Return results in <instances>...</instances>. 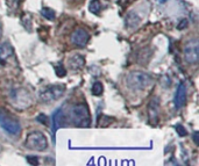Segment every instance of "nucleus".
<instances>
[{
    "label": "nucleus",
    "instance_id": "f257e3e1",
    "mask_svg": "<svg viewBox=\"0 0 199 166\" xmlns=\"http://www.w3.org/2000/svg\"><path fill=\"white\" fill-rule=\"evenodd\" d=\"M126 84L132 91H143L153 84V77L142 71H132L126 78Z\"/></svg>",
    "mask_w": 199,
    "mask_h": 166
},
{
    "label": "nucleus",
    "instance_id": "f03ea898",
    "mask_svg": "<svg viewBox=\"0 0 199 166\" xmlns=\"http://www.w3.org/2000/svg\"><path fill=\"white\" fill-rule=\"evenodd\" d=\"M69 117H70V121L77 127H89L91 123L90 111L87 106L84 103L74 106L70 111Z\"/></svg>",
    "mask_w": 199,
    "mask_h": 166
},
{
    "label": "nucleus",
    "instance_id": "7ed1b4c3",
    "mask_svg": "<svg viewBox=\"0 0 199 166\" xmlns=\"http://www.w3.org/2000/svg\"><path fill=\"white\" fill-rule=\"evenodd\" d=\"M0 127L12 136H19L21 132L19 120L12 116V114L6 109H0Z\"/></svg>",
    "mask_w": 199,
    "mask_h": 166
},
{
    "label": "nucleus",
    "instance_id": "20e7f679",
    "mask_svg": "<svg viewBox=\"0 0 199 166\" xmlns=\"http://www.w3.org/2000/svg\"><path fill=\"white\" fill-rule=\"evenodd\" d=\"M25 145L33 151H43L48 147V139L41 131H32L27 135Z\"/></svg>",
    "mask_w": 199,
    "mask_h": 166
},
{
    "label": "nucleus",
    "instance_id": "39448f33",
    "mask_svg": "<svg viewBox=\"0 0 199 166\" xmlns=\"http://www.w3.org/2000/svg\"><path fill=\"white\" fill-rule=\"evenodd\" d=\"M65 92V87L62 85H53L48 86L40 93V100L44 103H50L58 100Z\"/></svg>",
    "mask_w": 199,
    "mask_h": 166
},
{
    "label": "nucleus",
    "instance_id": "423d86ee",
    "mask_svg": "<svg viewBox=\"0 0 199 166\" xmlns=\"http://www.w3.org/2000/svg\"><path fill=\"white\" fill-rule=\"evenodd\" d=\"M184 58L189 64H197L199 60L198 40H190L184 47Z\"/></svg>",
    "mask_w": 199,
    "mask_h": 166
},
{
    "label": "nucleus",
    "instance_id": "0eeeda50",
    "mask_svg": "<svg viewBox=\"0 0 199 166\" xmlns=\"http://www.w3.org/2000/svg\"><path fill=\"white\" fill-rule=\"evenodd\" d=\"M89 40H90L89 33L83 28H77L71 34V43L77 47H85Z\"/></svg>",
    "mask_w": 199,
    "mask_h": 166
},
{
    "label": "nucleus",
    "instance_id": "6e6552de",
    "mask_svg": "<svg viewBox=\"0 0 199 166\" xmlns=\"http://www.w3.org/2000/svg\"><path fill=\"white\" fill-rule=\"evenodd\" d=\"M148 115H149V120L150 123L156 126L159 123V98H154L148 107Z\"/></svg>",
    "mask_w": 199,
    "mask_h": 166
},
{
    "label": "nucleus",
    "instance_id": "1a4fd4ad",
    "mask_svg": "<svg viewBox=\"0 0 199 166\" xmlns=\"http://www.w3.org/2000/svg\"><path fill=\"white\" fill-rule=\"evenodd\" d=\"M186 85L184 83H179L178 88L176 91V95H175V105H176V108H182L185 102H186Z\"/></svg>",
    "mask_w": 199,
    "mask_h": 166
},
{
    "label": "nucleus",
    "instance_id": "9d476101",
    "mask_svg": "<svg viewBox=\"0 0 199 166\" xmlns=\"http://www.w3.org/2000/svg\"><path fill=\"white\" fill-rule=\"evenodd\" d=\"M51 120H53V131L55 135L56 130L63 126H65V123H66V119H65V115L63 114V109H57L55 111L53 114Z\"/></svg>",
    "mask_w": 199,
    "mask_h": 166
},
{
    "label": "nucleus",
    "instance_id": "9b49d317",
    "mask_svg": "<svg viewBox=\"0 0 199 166\" xmlns=\"http://www.w3.org/2000/svg\"><path fill=\"white\" fill-rule=\"evenodd\" d=\"M84 65H85V58H84V56L79 55V54L71 56L68 59V68L70 70H74V71L80 70Z\"/></svg>",
    "mask_w": 199,
    "mask_h": 166
},
{
    "label": "nucleus",
    "instance_id": "f8f14e48",
    "mask_svg": "<svg viewBox=\"0 0 199 166\" xmlns=\"http://www.w3.org/2000/svg\"><path fill=\"white\" fill-rule=\"evenodd\" d=\"M140 23L139 15L135 12H131L127 17H126V26L128 28H136Z\"/></svg>",
    "mask_w": 199,
    "mask_h": 166
},
{
    "label": "nucleus",
    "instance_id": "ddd939ff",
    "mask_svg": "<svg viewBox=\"0 0 199 166\" xmlns=\"http://www.w3.org/2000/svg\"><path fill=\"white\" fill-rule=\"evenodd\" d=\"M89 11L92 14H98L101 11V4L99 0H91L89 4Z\"/></svg>",
    "mask_w": 199,
    "mask_h": 166
},
{
    "label": "nucleus",
    "instance_id": "4468645a",
    "mask_svg": "<svg viewBox=\"0 0 199 166\" xmlns=\"http://www.w3.org/2000/svg\"><path fill=\"white\" fill-rule=\"evenodd\" d=\"M91 92H92L93 95H96V96L101 95L102 92H104V86H102V84H101L100 81H96V83L93 84V86H92Z\"/></svg>",
    "mask_w": 199,
    "mask_h": 166
},
{
    "label": "nucleus",
    "instance_id": "2eb2a0df",
    "mask_svg": "<svg viewBox=\"0 0 199 166\" xmlns=\"http://www.w3.org/2000/svg\"><path fill=\"white\" fill-rule=\"evenodd\" d=\"M41 14L47 19V20H54L55 19V12L51 9V8H48V7H44L41 9Z\"/></svg>",
    "mask_w": 199,
    "mask_h": 166
},
{
    "label": "nucleus",
    "instance_id": "dca6fc26",
    "mask_svg": "<svg viewBox=\"0 0 199 166\" xmlns=\"http://www.w3.org/2000/svg\"><path fill=\"white\" fill-rule=\"evenodd\" d=\"M39 122H42L44 126H49L48 123H49V119H48V116H45L44 114H40V116H37V119H36Z\"/></svg>",
    "mask_w": 199,
    "mask_h": 166
},
{
    "label": "nucleus",
    "instance_id": "f3484780",
    "mask_svg": "<svg viewBox=\"0 0 199 166\" xmlns=\"http://www.w3.org/2000/svg\"><path fill=\"white\" fill-rule=\"evenodd\" d=\"M56 74H57L58 77H64V75L66 74V70H65L63 66H57V68H56Z\"/></svg>",
    "mask_w": 199,
    "mask_h": 166
},
{
    "label": "nucleus",
    "instance_id": "a211bd4d",
    "mask_svg": "<svg viewBox=\"0 0 199 166\" xmlns=\"http://www.w3.org/2000/svg\"><path fill=\"white\" fill-rule=\"evenodd\" d=\"M175 128H176L177 132L179 134V136H185V135L187 134V132H186V130H185V128H184L183 126H179L178 124V126H176Z\"/></svg>",
    "mask_w": 199,
    "mask_h": 166
},
{
    "label": "nucleus",
    "instance_id": "6ab92c4d",
    "mask_svg": "<svg viewBox=\"0 0 199 166\" xmlns=\"http://www.w3.org/2000/svg\"><path fill=\"white\" fill-rule=\"evenodd\" d=\"M182 22H183V23H182V24L179 23V24H178V27H177L178 29H183V28H185V27L187 26V21H186V20H183Z\"/></svg>",
    "mask_w": 199,
    "mask_h": 166
},
{
    "label": "nucleus",
    "instance_id": "aec40b11",
    "mask_svg": "<svg viewBox=\"0 0 199 166\" xmlns=\"http://www.w3.org/2000/svg\"><path fill=\"white\" fill-rule=\"evenodd\" d=\"M198 136H199V132H195L193 134V141H195V143L198 145L199 144V138H198Z\"/></svg>",
    "mask_w": 199,
    "mask_h": 166
},
{
    "label": "nucleus",
    "instance_id": "412c9836",
    "mask_svg": "<svg viewBox=\"0 0 199 166\" xmlns=\"http://www.w3.org/2000/svg\"><path fill=\"white\" fill-rule=\"evenodd\" d=\"M2 36V24H1V22H0V38Z\"/></svg>",
    "mask_w": 199,
    "mask_h": 166
},
{
    "label": "nucleus",
    "instance_id": "4be33fe9",
    "mask_svg": "<svg viewBox=\"0 0 199 166\" xmlns=\"http://www.w3.org/2000/svg\"><path fill=\"white\" fill-rule=\"evenodd\" d=\"M159 2H161V4H164V2H165V1H167V0H159Z\"/></svg>",
    "mask_w": 199,
    "mask_h": 166
}]
</instances>
